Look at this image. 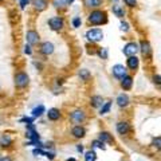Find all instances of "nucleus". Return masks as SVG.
Listing matches in <instances>:
<instances>
[{"label": "nucleus", "instance_id": "1", "mask_svg": "<svg viewBox=\"0 0 161 161\" xmlns=\"http://www.w3.org/2000/svg\"><path fill=\"white\" fill-rule=\"evenodd\" d=\"M89 22L92 24H102V23L106 22V12L100 11V9L93 11L90 13V16H89Z\"/></svg>", "mask_w": 161, "mask_h": 161}, {"label": "nucleus", "instance_id": "2", "mask_svg": "<svg viewBox=\"0 0 161 161\" xmlns=\"http://www.w3.org/2000/svg\"><path fill=\"white\" fill-rule=\"evenodd\" d=\"M86 38L90 42H100L104 39V32L100 28H93V30H89L86 32Z\"/></svg>", "mask_w": 161, "mask_h": 161}, {"label": "nucleus", "instance_id": "3", "mask_svg": "<svg viewBox=\"0 0 161 161\" xmlns=\"http://www.w3.org/2000/svg\"><path fill=\"white\" fill-rule=\"evenodd\" d=\"M28 75L26 74V73H17L16 75H15V85H16L17 87H24L28 85Z\"/></svg>", "mask_w": 161, "mask_h": 161}, {"label": "nucleus", "instance_id": "4", "mask_svg": "<svg viewBox=\"0 0 161 161\" xmlns=\"http://www.w3.org/2000/svg\"><path fill=\"white\" fill-rule=\"evenodd\" d=\"M138 50H140L138 46L132 42V43H128L126 46L124 47V50H122V51H124V54H125V55H128V57H134L136 54L138 52Z\"/></svg>", "mask_w": 161, "mask_h": 161}, {"label": "nucleus", "instance_id": "5", "mask_svg": "<svg viewBox=\"0 0 161 161\" xmlns=\"http://www.w3.org/2000/svg\"><path fill=\"white\" fill-rule=\"evenodd\" d=\"M112 73H113V75L117 77V78H124V77L126 75V67L124 65H116V66H113Z\"/></svg>", "mask_w": 161, "mask_h": 161}, {"label": "nucleus", "instance_id": "6", "mask_svg": "<svg viewBox=\"0 0 161 161\" xmlns=\"http://www.w3.org/2000/svg\"><path fill=\"white\" fill-rule=\"evenodd\" d=\"M48 24H50V27H51L52 30L59 31V30H62V27H63V20H62L59 16L51 17V19L48 20Z\"/></svg>", "mask_w": 161, "mask_h": 161}, {"label": "nucleus", "instance_id": "7", "mask_svg": "<svg viewBox=\"0 0 161 161\" xmlns=\"http://www.w3.org/2000/svg\"><path fill=\"white\" fill-rule=\"evenodd\" d=\"M70 118H71V121H74L75 124H81V122L85 120V113H83L82 110H75V112L71 113Z\"/></svg>", "mask_w": 161, "mask_h": 161}, {"label": "nucleus", "instance_id": "8", "mask_svg": "<svg viewBox=\"0 0 161 161\" xmlns=\"http://www.w3.org/2000/svg\"><path fill=\"white\" fill-rule=\"evenodd\" d=\"M26 39L30 44H35L39 42V34L36 31H28L26 35Z\"/></svg>", "mask_w": 161, "mask_h": 161}, {"label": "nucleus", "instance_id": "9", "mask_svg": "<svg viewBox=\"0 0 161 161\" xmlns=\"http://www.w3.org/2000/svg\"><path fill=\"white\" fill-rule=\"evenodd\" d=\"M40 51H42V54H44V55H50V54L54 52V44L50 43V42H44V43L42 44Z\"/></svg>", "mask_w": 161, "mask_h": 161}, {"label": "nucleus", "instance_id": "10", "mask_svg": "<svg viewBox=\"0 0 161 161\" xmlns=\"http://www.w3.org/2000/svg\"><path fill=\"white\" fill-rule=\"evenodd\" d=\"M133 85V78L129 77V75H125L124 78H121V86L122 89H125V90H129Z\"/></svg>", "mask_w": 161, "mask_h": 161}, {"label": "nucleus", "instance_id": "11", "mask_svg": "<svg viewBox=\"0 0 161 161\" xmlns=\"http://www.w3.org/2000/svg\"><path fill=\"white\" fill-rule=\"evenodd\" d=\"M141 52H142V55H144V57H150V54H152L150 44H149L148 42H145V40L141 42Z\"/></svg>", "mask_w": 161, "mask_h": 161}, {"label": "nucleus", "instance_id": "12", "mask_svg": "<svg viewBox=\"0 0 161 161\" xmlns=\"http://www.w3.org/2000/svg\"><path fill=\"white\" fill-rule=\"evenodd\" d=\"M117 104L120 108L128 106V104H129V97H128L126 94H120V96L117 97Z\"/></svg>", "mask_w": 161, "mask_h": 161}, {"label": "nucleus", "instance_id": "13", "mask_svg": "<svg viewBox=\"0 0 161 161\" xmlns=\"http://www.w3.org/2000/svg\"><path fill=\"white\" fill-rule=\"evenodd\" d=\"M90 104H92L93 108H102V105H104V98L101 96H94V97H92Z\"/></svg>", "mask_w": 161, "mask_h": 161}, {"label": "nucleus", "instance_id": "14", "mask_svg": "<svg viewBox=\"0 0 161 161\" xmlns=\"http://www.w3.org/2000/svg\"><path fill=\"white\" fill-rule=\"evenodd\" d=\"M138 65H140V61H138V58L136 57H129L128 58V67L129 69H132V70H136L137 67H138Z\"/></svg>", "mask_w": 161, "mask_h": 161}, {"label": "nucleus", "instance_id": "15", "mask_svg": "<svg viewBox=\"0 0 161 161\" xmlns=\"http://www.w3.org/2000/svg\"><path fill=\"white\" fill-rule=\"evenodd\" d=\"M71 133H73V136L77 137V138H82L83 136H85V133H86V130H85L82 126H74L73 130H71Z\"/></svg>", "mask_w": 161, "mask_h": 161}, {"label": "nucleus", "instance_id": "16", "mask_svg": "<svg viewBox=\"0 0 161 161\" xmlns=\"http://www.w3.org/2000/svg\"><path fill=\"white\" fill-rule=\"evenodd\" d=\"M117 132L120 134H126L128 132H129V125H128V122H118Z\"/></svg>", "mask_w": 161, "mask_h": 161}, {"label": "nucleus", "instance_id": "17", "mask_svg": "<svg viewBox=\"0 0 161 161\" xmlns=\"http://www.w3.org/2000/svg\"><path fill=\"white\" fill-rule=\"evenodd\" d=\"M47 117H48V120H51V121H57V120H59V117H61V113H59L58 109H50L47 113Z\"/></svg>", "mask_w": 161, "mask_h": 161}, {"label": "nucleus", "instance_id": "18", "mask_svg": "<svg viewBox=\"0 0 161 161\" xmlns=\"http://www.w3.org/2000/svg\"><path fill=\"white\" fill-rule=\"evenodd\" d=\"M34 5L38 11H43L47 7V1L46 0H34Z\"/></svg>", "mask_w": 161, "mask_h": 161}, {"label": "nucleus", "instance_id": "19", "mask_svg": "<svg viewBox=\"0 0 161 161\" xmlns=\"http://www.w3.org/2000/svg\"><path fill=\"white\" fill-rule=\"evenodd\" d=\"M100 141H102V142H112L113 138H112L110 133H108V132H102V133H100Z\"/></svg>", "mask_w": 161, "mask_h": 161}, {"label": "nucleus", "instance_id": "20", "mask_svg": "<svg viewBox=\"0 0 161 161\" xmlns=\"http://www.w3.org/2000/svg\"><path fill=\"white\" fill-rule=\"evenodd\" d=\"M0 144L3 145V146H9V145L12 144V140H11V137L8 134H4L0 138Z\"/></svg>", "mask_w": 161, "mask_h": 161}, {"label": "nucleus", "instance_id": "21", "mask_svg": "<svg viewBox=\"0 0 161 161\" xmlns=\"http://www.w3.org/2000/svg\"><path fill=\"white\" fill-rule=\"evenodd\" d=\"M43 113H44V106L43 105H39L38 108H35V109L32 110V116H34V117H40Z\"/></svg>", "mask_w": 161, "mask_h": 161}, {"label": "nucleus", "instance_id": "22", "mask_svg": "<svg viewBox=\"0 0 161 161\" xmlns=\"http://www.w3.org/2000/svg\"><path fill=\"white\" fill-rule=\"evenodd\" d=\"M102 0H85V5L86 7H98L101 5Z\"/></svg>", "mask_w": 161, "mask_h": 161}, {"label": "nucleus", "instance_id": "23", "mask_svg": "<svg viewBox=\"0 0 161 161\" xmlns=\"http://www.w3.org/2000/svg\"><path fill=\"white\" fill-rule=\"evenodd\" d=\"M96 158H97L96 152H93V150H89V152L85 153V160H86V161H96Z\"/></svg>", "mask_w": 161, "mask_h": 161}, {"label": "nucleus", "instance_id": "24", "mask_svg": "<svg viewBox=\"0 0 161 161\" xmlns=\"http://www.w3.org/2000/svg\"><path fill=\"white\" fill-rule=\"evenodd\" d=\"M113 12L117 15L118 17H122L124 15H125V12H124V9L120 7V5H113Z\"/></svg>", "mask_w": 161, "mask_h": 161}, {"label": "nucleus", "instance_id": "25", "mask_svg": "<svg viewBox=\"0 0 161 161\" xmlns=\"http://www.w3.org/2000/svg\"><path fill=\"white\" fill-rule=\"evenodd\" d=\"M110 106H112V102H105V105H102V108H101L100 114H106L110 110Z\"/></svg>", "mask_w": 161, "mask_h": 161}, {"label": "nucleus", "instance_id": "26", "mask_svg": "<svg viewBox=\"0 0 161 161\" xmlns=\"http://www.w3.org/2000/svg\"><path fill=\"white\" fill-rule=\"evenodd\" d=\"M67 4H69L67 0H54V5L55 7H65Z\"/></svg>", "mask_w": 161, "mask_h": 161}, {"label": "nucleus", "instance_id": "27", "mask_svg": "<svg viewBox=\"0 0 161 161\" xmlns=\"http://www.w3.org/2000/svg\"><path fill=\"white\" fill-rule=\"evenodd\" d=\"M153 145H154L157 149L161 150V137H156V138L153 140Z\"/></svg>", "mask_w": 161, "mask_h": 161}, {"label": "nucleus", "instance_id": "28", "mask_svg": "<svg viewBox=\"0 0 161 161\" xmlns=\"http://www.w3.org/2000/svg\"><path fill=\"white\" fill-rule=\"evenodd\" d=\"M105 142H102V141H100V140H96L94 142H93V145L94 146H97V148H101V149H105Z\"/></svg>", "mask_w": 161, "mask_h": 161}, {"label": "nucleus", "instance_id": "29", "mask_svg": "<svg viewBox=\"0 0 161 161\" xmlns=\"http://www.w3.org/2000/svg\"><path fill=\"white\" fill-rule=\"evenodd\" d=\"M79 75H81V78H83V79H86L89 75H90V73L87 71V70H81L79 71Z\"/></svg>", "mask_w": 161, "mask_h": 161}, {"label": "nucleus", "instance_id": "30", "mask_svg": "<svg viewBox=\"0 0 161 161\" xmlns=\"http://www.w3.org/2000/svg\"><path fill=\"white\" fill-rule=\"evenodd\" d=\"M125 3H126V5H129V7H134L136 4H137V0H124Z\"/></svg>", "mask_w": 161, "mask_h": 161}, {"label": "nucleus", "instance_id": "31", "mask_svg": "<svg viewBox=\"0 0 161 161\" xmlns=\"http://www.w3.org/2000/svg\"><path fill=\"white\" fill-rule=\"evenodd\" d=\"M121 30L125 31V32H126V31H129V24H128L126 22H121Z\"/></svg>", "mask_w": 161, "mask_h": 161}, {"label": "nucleus", "instance_id": "32", "mask_svg": "<svg viewBox=\"0 0 161 161\" xmlns=\"http://www.w3.org/2000/svg\"><path fill=\"white\" fill-rule=\"evenodd\" d=\"M153 82L156 83V85H161V77L160 75H154V77H153Z\"/></svg>", "mask_w": 161, "mask_h": 161}, {"label": "nucleus", "instance_id": "33", "mask_svg": "<svg viewBox=\"0 0 161 161\" xmlns=\"http://www.w3.org/2000/svg\"><path fill=\"white\" fill-rule=\"evenodd\" d=\"M73 24H74V27H79V26H81V17H75L74 20H73Z\"/></svg>", "mask_w": 161, "mask_h": 161}, {"label": "nucleus", "instance_id": "34", "mask_svg": "<svg viewBox=\"0 0 161 161\" xmlns=\"http://www.w3.org/2000/svg\"><path fill=\"white\" fill-rule=\"evenodd\" d=\"M100 57L108 58V50H106V48H104V50H101V51H100Z\"/></svg>", "mask_w": 161, "mask_h": 161}, {"label": "nucleus", "instance_id": "35", "mask_svg": "<svg viewBox=\"0 0 161 161\" xmlns=\"http://www.w3.org/2000/svg\"><path fill=\"white\" fill-rule=\"evenodd\" d=\"M28 3H30V0H20V8L23 9L27 4H28Z\"/></svg>", "mask_w": 161, "mask_h": 161}, {"label": "nucleus", "instance_id": "36", "mask_svg": "<svg viewBox=\"0 0 161 161\" xmlns=\"http://www.w3.org/2000/svg\"><path fill=\"white\" fill-rule=\"evenodd\" d=\"M34 154H44V156H46V152H43L42 149H35V150H34Z\"/></svg>", "mask_w": 161, "mask_h": 161}, {"label": "nucleus", "instance_id": "37", "mask_svg": "<svg viewBox=\"0 0 161 161\" xmlns=\"http://www.w3.org/2000/svg\"><path fill=\"white\" fill-rule=\"evenodd\" d=\"M24 52L30 55V54H31V48H30V46H26V47H24Z\"/></svg>", "mask_w": 161, "mask_h": 161}, {"label": "nucleus", "instance_id": "38", "mask_svg": "<svg viewBox=\"0 0 161 161\" xmlns=\"http://www.w3.org/2000/svg\"><path fill=\"white\" fill-rule=\"evenodd\" d=\"M77 149H78V152H82V150H83V146H82V145H78V146H77Z\"/></svg>", "mask_w": 161, "mask_h": 161}, {"label": "nucleus", "instance_id": "39", "mask_svg": "<svg viewBox=\"0 0 161 161\" xmlns=\"http://www.w3.org/2000/svg\"><path fill=\"white\" fill-rule=\"evenodd\" d=\"M0 161H12V160H11L9 157H4V158H1V160H0Z\"/></svg>", "mask_w": 161, "mask_h": 161}]
</instances>
